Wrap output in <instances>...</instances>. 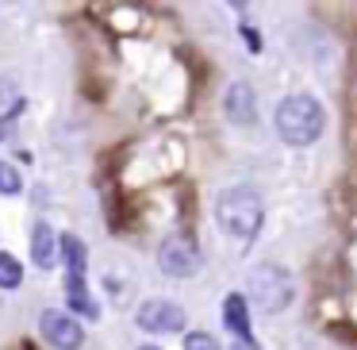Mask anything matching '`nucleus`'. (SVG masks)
Returning <instances> with one entry per match:
<instances>
[{"label": "nucleus", "instance_id": "f257e3e1", "mask_svg": "<svg viewBox=\"0 0 357 350\" xmlns=\"http://www.w3.org/2000/svg\"><path fill=\"white\" fill-rule=\"evenodd\" d=\"M273 124H277V135L288 147H311L326 127V112L311 93H292L277 104Z\"/></svg>", "mask_w": 357, "mask_h": 350}, {"label": "nucleus", "instance_id": "f03ea898", "mask_svg": "<svg viewBox=\"0 0 357 350\" xmlns=\"http://www.w3.org/2000/svg\"><path fill=\"white\" fill-rule=\"evenodd\" d=\"M261 216H265L261 196L250 185H231V189H223L219 200H215V219L231 239L250 242L257 235V227H261Z\"/></svg>", "mask_w": 357, "mask_h": 350}, {"label": "nucleus", "instance_id": "7ed1b4c3", "mask_svg": "<svg viewBox=\"0 0 357 350\" xmlns=\"http://www.w3.org/2000/svg\"><path fill=\"white\" fill-rule=\"evenodd\" d=\"M246 293H250V300H254L257 308L273 316V312H284L288 304H292V296H296V277L284 270V265L265 262V265H254V270H250Z\"/></svg>", "mask_w": 357, "mask_h": 350}, {"label": "nucleus", "instance_id": "20e7f679", "mask_svg": "<svg viewBox=\"0 0 357 350\" xmlns=\"http://www.w3.org/2000/svg\"><path fill=\"white\" fill-rule=\"evenodd\" d=\"M158 265H162L165 277H196L204 265V254H200V242L192 239L188 231H173L162 239V247H158Z\"/></svg>", "mask_w": 357, "mask_h": 350}, {"label": "nucleus", "instance_id": "39448f33", "mask_svg": "<svg viewBox=\"0 0 357 350\" xmlns=\"http://www.w3.org/2000/svg\"><path fill=\"white\" fill-rule=\"evenodd\" d=\"M39 331H43V339H47L54 350H77L81 342H85L81 323L70 316V312H62V308H47V312H43V316H39Z\"/></svg>", "mask_w": 357, "mask_h": 350}, {"label": "nucleus", "instance_id": "423d86ee", "mask_svg": "<svg viewBox=\"0 0 357 350\" xmlns=\"http://www.w3.org/2000/svg\"><path fill=\"white\" fill-rule=\"evenodd\" d=\"M135 319H139V327L150 335H173V331L185 327V308L173 304V300H146Z\"/></svg>", "mask_w": 357, "mask_h": 350}, {"label": "nucleus", "instance_id": "0eeeda50", "mask_svg": "<svg viewBox=\"0 0 357 350\" xmlns=\"http://www.w3.org/2000/svg\"><path fill=\"white\" fill-rule=\"evenodd\" d=\"M223 108H227V119H231V124H238V127L254 124V119H257L254 89H250L246 81H234V85L227 89V96H223Z\"/></svg>", "mask_w": 357, "mask_h": 350}, {"label": "nucleus", "instance_id": "6e6552de", "mask_svg": "<svg viewBox=\"0 0 357 350\" xmlns=\"http://www.w3.org/2000/svg\"><path fill=\"white\" fill-rule=\"evenodd\" d=\"M66 293H70V308L77 312V316H85V319H96V316H100L96 300L89 296L85 277H73V273H66Z\"/></svg>", "mask_w": 357, "mask_h": 350}, {"label": "nucleus", "instance_id": "1a4fd4ad", "mask_svg": "<svg viewBox=\"0 0 357 350\" xmlns=\"http://www.w3.org/2000/svg\"><path fill=\"white\" fill-rule=\"evenodd\" d=\"M223 323L234 331V339H250V316H246V296L231 293L223 300Z\"/></svg>", "mask_w": 357, "mask_h": 350}, {"label": "nucleus", "instance_id": "9d476101", "mask_svg": "<svg viewBox=\"0 0 357 350\" xmlns=\"http://www.w3.org/2000/svg\"><path fill=\"white\" fill-rule=\"evenodd\" d=\"M58 250H62V258H66V270H70L73 277H85V265H89L85 242H81L77 235H62V239H58Z\"/></svg>", "mask_w": 357, "mask_h": 350}, {"label": "nucleus", "instance_id": "9b49d317", "mask_svg": "<svg viewBox=\"0 0 357 350\" xmlns=\"http://www.w3.org/2000/svg\"><path fill=\"white\" fill-rule=\"evenodd\" d=\"M31 258L43 270L54 265V231H50L47 224H35V231H31Z\"/></svg>", "mask_w": 357, "mask_h": 350}, {"label": "nucleus", "instance_id": "f8f14e48", "mask_svg": "<svg viewBox=\"0 0 357 350\" xmlns=\"http://www.w3.org/2000/svg\"><path fill=\"white\" fill-rule=\"evenodd\" d=\"M20 281H24V265H20V258L0 254V289H20Z\"/></svg>", "mask_w": 357, "mask_h": 350}, {"label": "nucleus", "instance_id": "ddd939ff", "mask_svg": "<svg viewBox=\"0 0 357 350\" xmlns=\"http://www.w3.org/2000/svg\"><path fill=\"white\" fill-rule=\"evenodd\" d=\"M20 189H24V181H20V170L8 162H0V193L4 196H16Z\"/></svg>", "mask_w": 357, "mask_h": 350}, {"label": "nucleus", "instance_id": "4468645a", "mask_svg": "<svg viewBox=\"0 0 357 350\" xmlns=\"http://www.w3.org/2000/svg\"><path fill=\"white\" fill-rule=\"evenodd\" d=\"M185 350H219V342H215V335H208V331H188Z\"/></svg>", "mask_w": 357, "mask_h": 350}, {"label": "nucleus", "instance_id": "2eb2a0df", "mask_svg": "<svg viewBox=\"0 0 357 350\" xmlns=\"http://www.w3.org/2000/svg\"><path fill=\"white\" fill-rule=\"evenodd\" d=\"M231 350H261V347H257L254 339H234V342H231Z\"/></svg>", "mask_w": 357, "mask_h": 350}, {"label": "nucleus", "instance_id": "dca6fc26", "mask_svg": "<svg viewBox=\"0 0 357 350\" xmlns=\"http://www.w3.org/2000/svg\"><path fill=\"white\" fill-rule=\"evenodd\" d=\"M142 350H158V347H142Z\"/></svg>", "mask_w": 357, "mask_h": 350}]
</instances>
